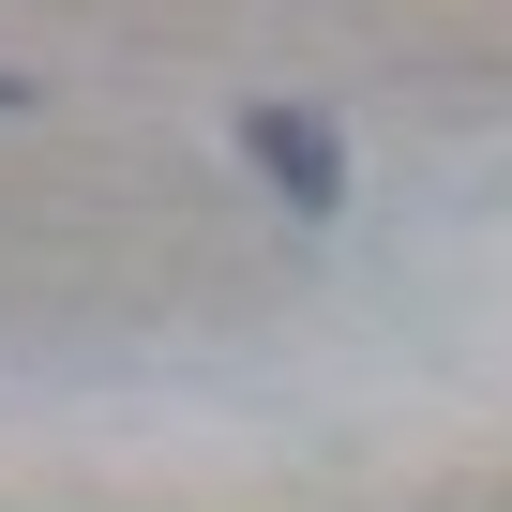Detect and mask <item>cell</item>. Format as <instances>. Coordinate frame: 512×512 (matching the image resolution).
Returning <instances> with one entry per match:
<instances>
[{"label": "cell", "instance_id": "1", "mask_svg": "<svg viewBox=\"0 0 512 512\" xmlns=\"http://www.w3.org/2000/svg\"><path fill=\"white\" fill-rule=\"evenodd\" d=\"M241 151H256V181H287V211H332V196H347V151H332V121H302V106H256Z\"/></svg>", "mask_w": 512, "mask_h": 512}, {"label": "cell", "instance_id": "2", "mask_svg": "<svg viewBox=\"0 0 512 512\" xmlns=\"http://www.w3.org/2000/svg\"><path fill=\"white\" fill-rule=\"evenodd\" d=\"M16 106H31V76H0V121H16Z\"/></svg>", "mask_w": 512, "mask_h": 512}]
</instances>
